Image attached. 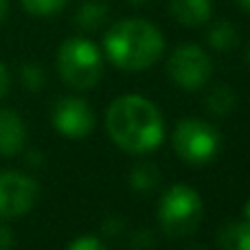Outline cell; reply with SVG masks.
Masks as SVG:
<instances>
[{
  "mask_svg": "<svg viewBox=\"0 0 250 250\" xmlns=\"http://www.w3.org/2000/svg\"><path fill=\"white\" fill-rule=\"evenodd\" d=\"M31 16H53L68 4V0H20Z\"/></svg>",
  "mask_w": 250,
  "mask_h": 250,
  "instance_id": "16",
  "label": "cell"
},
{
  "mask_svg": "<svg viewBox=\"0 0 250 250\" xmlns=\"http://www.w3.org/2000/svg\"><path fill=\"white\" fill-rule=\"evenodd\" d=\"M38 200V182L18 171L0 173V217L11 220L33 208Z\"/></svg>",
  "mask_w": 250,
  "mask_h": 250,
  "instance_id": "7",
  "label": "cell"
},
{
  "mask_svg": "<svg viewBox=\"0 0 250 250\" xmlns=\"http://www.w3.org/2000/svg\"><path fill=\"white\" fill-rule=\"evenodd\" d=\"M53 125L68 138H83L95 127V114L83 99L64 97L53 108Z\"/></svg>",
  "mask_w": 250,
  "mask_h": 250,
  "instance_id": "8",
  "label": "cell"
},
{
  "mask_svg": "<svg viewBox=\"0 0 250 250\" xmlns=\"http://www.w3.org/2000/svg\"><path fill=\"white\" fill-rule=\"evenodd\" d=\"M110 9L104 0H86L75 13V24L83 31H97L108 22Z\"/></svg>",
  "mask_w": 250,
  "mask_h": 250,
  "instance_id": "11",
  "label": "cell"
},
{
  "mask_svg": "<svg viewBox=\"0 0 250 250\" xmlns=\"http://www.w3.org/2000/svg\"><path fill=\"white\" fill-rule=\"evenodd\" d=\"M235 105H237V95H235L229 86L213 88V90L208 92V97H207L208 112L217 114V117H226V114H230L235 110Z\"/></svg>",
  "mask_w": 250,
  "mask_h": 250,
  "instance_id": "14",
  "label": "cell"
},
{
  "mask_svg": "<svg viewBox=\"0 0 250 250\" xmlns=\"http://www.w3.org/2000/svg\"><path fill=\"white\" fill-rule=\"evenodd\" d=\"M220 250H250V222H229L217 233Z\"/></svg>",
  "mask_w": 250,
  "mask_h": 250,
  "instance_id": "12",
  "label": "cell"
},
{
  "mask_svg": "<svg viewBox=\"0 0 250 250\" xmlns=\"http://www.w3.org/2000/svg\"><path fill=\"white\" fill-rule=\"evenodd\" d=\"M57 70L68 86L88 90L101 79L104 62L101 53L90 40L70 38L57 51Z\"/></svg>",
  "mask_w": 250,
  "mask_h": 250,
  "instance_id": "3",
  "label": "cell"
},
{
  "mask_svg": "<svg viewBox=\"0 0 250 250\" xmlns=\"http://www.w3.org/2000/svg\"><path fill=\"white\" fill-rule=\"evenodd\" d=\"M26 158H29V163H33V165H40V163H42V160H44L42 156L38 154V151H31V154L26 156Z\"/></svg>",
  "mask_w": 250,
  "mask_h": 250,
  "instance_id": "24",
  "label": "cell"
},
{
  "mask_svg": "<svg viewBox=\"0 0 250 250\" xmlns=\"http://www.w3.org/2000/svg\"><path fill=\"white\" fill-rule=\"evenodd\" d=\"M220 134L211 123L200 119H185L173 129V149L185 163L204 165L220 151Z\"/></svg>",
  "mask_w": 250,
  "mask_h": 250,
  "instance_id": "5",
  "label": "cell"
},
{
  "mask_svg": "<svg viewBox=\"0 0 250 250\" xmlns=\"http://www.w3.org/2000/svg\"><path fill=\"white\" fill-rule=\"evenodd\" d=\"M13 248V233L7 226H0V250H11Z\"/></svg>",
  "mask_w": 250,
  "mask_h": 250,
  "instance_id": "21",
  "label": "cell"
},
{
  "mask_svg": "<svg viewBox=\"0 0 250 250\" xmlns=\"http://www.w3.org/2000/svg\"><path fill=\"white\" fill-rule=\"evenodd\" d=\"M20 79H22V86L24 88H29V90H40V88H44V83H46V73H44V68L40 64L29 62V64L22 66Z\"/></svg>",
  "mask_w": 250,
  "mask_h": 250,
  "instance_id": "17",
  "label": "cell"
},
{
  "mask_svg": "<svg viewBox=\"0 0 250 250\" xmlns=\"http://www.w3.org/2000/svg\"><path fill=\"white\" fill-rule=\"evenodd\" d=\"M108 134L121 149L145 154L163 143L165 125L158 108L141 95H123L105 114Z\"/></svg>",
  "mask_w": 250,
  "mask_h": 250,
  "instance_id": "1",
  "label": "cell"
},
{
  "mask_svg": "<svg viewBox=\"0 0 250 250\" xmlns=\"http://www.w3.org/2000/svg\"><path fill=\"white\" fill-rule=\"evenodd\" d=\"M125 224L121 217H108V220L104 222V235L105 237H121Z\"/></svg>",
  "mask_w": 250,
  "mask_h": 250,
  "instance_id": "20",
  "label": "cell"
},
{
  "mask_svg": "<svg viewBox=\"0 0 250 250\" xmlns=\"http://www.w3.org/2000/svg\"><path fill=\"white\" fill-rule=\"evenodd\" d=\"M9 70H7V66L0 62V99H2L4 95H7V90H9Z\"/></svg>",
  "mask_w": 250,
  "mask_h": 250,
  "instance_id": "22",
  "label": "cell"
},
{
  "mask_svg": "<svg viewBox=\"0 0 250 250\" xmlns=\"http://www.w3.org/2000/svg\"><path fill=\"white\" fill-rule=\"evenodd\" d=\"M158 178H160L158 169H156L154 165L141 163L132 169V173H129V187H132L134 191H138V193H149V191L156 189Z\"/></svg>",
  "mask_w": 250,
  "mask_h": 250,
  "instance_id": "15",
  "label": "cell"
},
{
  "mask_svg": "<svg viewBox=\"0 0 250 250\" xmlns=\"http://www.w3.org/2000/svg\"><path fill=\"white\" fill-rule=\"evenodd\" d=\"M202 211L204 208L198 191L187 185H173L160 200V229L169 237H185L198 229L200 220H202Z\"/></svg>",
  "mask_w": 250,
  "mask_h": 250,
  "instance_id": "4",
  "label": "cell"
},
{
  "mask_svg": "<svg viewBox=\"0 0 250 250\" xmlns=\"http://www.w3.org/2000/svg\"><path fill=\"white\" fill-rule=\"evenodd\" d=\"M173 18L185 26H202L213 13L211 0H169Z\"/></svg>",
  "mask_w": 250,
  "mask_h": 250,
  "instance_id": "10",
  "label": "cell"
},
{
  "mask_svg": "<svg viewBox=\"0 0 250 250\" xmlns=\"http://www.w3.org/2000/svg\"><path fill=\"white\" fill-rule=\"evenodd\" d=\"M211 57L195 44H182L169 57V77L185 90H198L211 79Z\"/></svg>",
  "mask_w": 250,
  "mask_h": 250,
  "instance_id": "6",
  "label": "cell"
},
{
  "mask_svg": "<svg viewBox=\"0 0 250 250\" xmlns=\"http://www.w3.org/2000/svg\"><path fill=\"white\" fill-rule=\"evenodd\" d=\"M189 250H204V248H198V246H193V248H189Z\"/></svg>",
  "mask_w": 250,
  "mask_h": 250,
  "instance_id": "28",
  "label": "cell"
},
{
  "mask_svg": "<svg viewBox=\"0 0 250 250\" xmlns=\"http://www.w3.org/2000/svg\"><path fill=\"white\" fill-rule=\"evenodd\" d=\"M248 66H250V48H248Z\"/></svg>",
  "mask_w": 250,
  "mask_h": 250,
  "instance_id": "29",
  "label": "cell"
},
{
  "mask_svg": "<svg viewBox=\"0 0 250 250\" xmlns=\"http://www.w3.org/2000/svg\"><path fill=\"white\" fill-rule=\"evenodd\" d=\"M237 2H239V7H242L244 11L250 13V0H237Z\"/></svg>",
  "mask_w": 250,
  "mask_h": 250,
  "instance_id": "25",
  "label": "cell"
},
{
  "mask_svg": "<svg viewBox=\"0 0 250 250\" xmlns=\"http://www.w3.org/2000/svg\"><path fill=\"white\" fill-rule=\"evenodd\" d=\"M154 246H156V237H154V233L147 229L136 230V233L132 235V239H129V248L132 250H151Z\"/></svg>",
  "mask_w": 250,
  "mask_h": 250,
  "instance_id": "18",
  "label": "cell"
},
{
  "mask_svg": "<svg viewBox=\"0 0 250 250\" xmlns=\"http://www.w3.org/2000/svg\"><path fill=\"white\" fill-rule=\"evenodd\" d=\"M239 42V31L235 29L233 22L229 20H220L215 22V24L211 26V31H208V44H211L215 51H230V48H235Z\"/></svg>",
  "mask_w": 250,
  "mask_h": 250,
  "instance_id": "13",
  "label": "cell"
},
{
  "mask_svg": "<svg viewBox=\"0 0 250 250\" xmlns=\"http://www.w3.org/2000/svg\"><path fill=\"white\" fill-rule=\"evenodd\" d=\"M7 11H9V0H0V24L7 18Z\"/></svg>",
  "mask_w": 250,
  "mask_h": 250,
  "instance_id": "23",
  "label": "cell"
},
{
  "mask_svg": "<svg viewBox=\"0 0 250 250\" xmlns=\"http://www.w3.org/2000/svg\"><path fill=\"white\" fill-rule=\"evenodd\" d=\"M127 2H132V4H143V2H147V0H127Z\"/></svg>",
  "mask_w": 250,
  "mask_h": 250,
  "instance_id": "27",
  "label": "cell"
},
{
  "mask_svg": "<svg viewBox=\"0 0 250 250\" xmlns=\"http://www.w3.org/2000/svg\"><path fill=\"white\" fill-rule=\"evenodd\" d=\"M105 55L121 70H145L158 62L163 55V33L151 22L141 18L121 20L105 33Z\"/></svg>",
  "mask_w": 250,
  "mask_h": 250,
  "instance_id": "2",
  "label": "cell"
},
{
  "mask_svg": "<svg viewBox=\"0 0 250 250\" xmlns=\"http://www.w3.org/2000/svg\"><path fill=\"white\" fill-rule=\"evenodd\" d=\"M26 141L22 119L13 110H0V156H16Z\"/></svg>",
  "mask_w": 250,
  "mask_h": 250,
  "instance_id": "9",
  "label": "cell"
},
{
  "mask_svg": "<svg viewBox=\"0 0 250 250\" xmlns=\"http://www.w3.org/2000/svg\"><path fill=\"white\" fill-rule=\"evenodd\" d=\"M244 215H246V220L250 222V200H248V204H246V208H244Z\"/></svg>",
  "mask_w": 250,
  "mask_h": 250,
  "instance_id": "26",
  "label": "cell"
},
{
  "mask_svg": "<svg viewBox=\"0 0 250 250\" xmlns=\"http://www.w3.org/2000/svg\"><path fill=\"white\" fill-rule=\"evenodd\" d=\"M68 250H108V248L101 244V239L92 237V235H83V237L75 239L68 246Z\"/></svg>",
  "mask_w": 250,
  "mask_h": 250,
  "instance_id": "19",
  "label": "cell"
}]
</instances>
